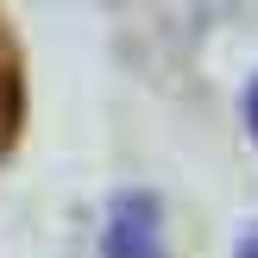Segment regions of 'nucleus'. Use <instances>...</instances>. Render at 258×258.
Returning a JSON list of instances; mask_svg holds the SVG:
<instances>
[{
  "mask_svg": "<svg viewBox=\"0 0 258 258\" xmlns=\"http://www.w3.org/2000/svg\"><path fill=\"white\" fill-rule=\"evenodd\" d=\"M101 258H164V214L158 196L126 189L107 208V233H101Z\"/></svg>",
  "mask_w": 258,
  "mask_h": 258,
  "instance_id": "1",
  "label": "nucleus"
},
{
  "mask_svg": "<svg viewBox=\"0 0 258 258\" xmlns=\"http://www.w3.org/2000/svg\"><path fill=\"white\" fill-rule=\"evenodd\" d=\"M239 258H258V227H246V239H239Z\"/></svg>",
  "mask_w": 258,
  "mask_h": 258,
  "instance_id": "4",
  "label": "nucleus"
},
{
  "mask_svg": "<svg viewBox=\"0 0 258 258\" xmlns=\"http://www.w3.org/2000/svg\"><path fill=\"white\" fill-rule=\"evenodd\" d=\"M19 120H25V70H19L13 38L0 32V151L19 139Z\"/></svg>",
  "mask_w": 258,
  "mask_h": 258,
  "instance_id": "2",
  "label": "nucleus"
},
{
  "mask_svg": "<svg viewBox=\"0 0 258 258\" xmlns=\"http://www.w3.org/2000/svg\"><path fill=\"white\" fill-rule=\"evenodd\" d=\"M246 126H252V139H258V76H252V88H246Z\"/></svg>",
  "mask_w": 258,
  "mask_h": 258,
  "instance_id": "3",
  "label": "nucleus"
}]
</instances>
